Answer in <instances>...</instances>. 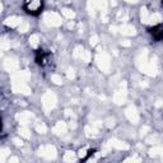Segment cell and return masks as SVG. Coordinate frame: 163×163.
Masks as SVG:
<instances>
[{"label":"cell","mask_w":163,"mask_h":163,"mask_svg":"<svg viewBox=\"0 0 163 163\" xmlns=\"http://www.w3.org/2000/svg\"><path fill=\"white\" fill-rule=\"evenodd\" d=\"M44 6V2L42 0H24V9L27 13L36 16L42 10Z\"/></svg>","instance_id":"6da1fadb"}]
</instances>
